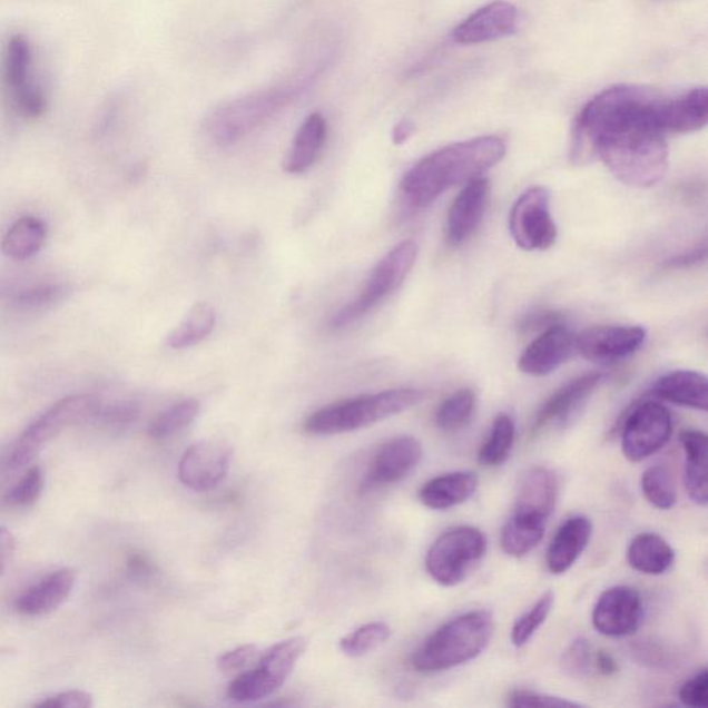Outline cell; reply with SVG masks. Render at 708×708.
Segmentation results:
<instances>
[{
	"instance_id": "cell-1",
	"label": "cell",
	"mask_w": 708,
	"mask_h": 708,
	"mask_svg": "<svg viewBox=\"0 0 708 708\" xmlns=\"http://www.w3.org/2000/svg\"><path fill=\"white\" fill-rule=\"evenodd\" d=\"M663 101L652 89L631 85L603 90L576 119L573 161L586 164L599 157L627 186L658 185L668 168L666 132L659 118Z\"/></svg>"
},
{
	"instance_id": "cell-2",
	"label": "cell",
	"mask_w": 708,
	"mask_h": 708,
	"mask_svg": "<svg viewBox=\"0 0 708 708\" xmlns=\"http://www.w3.org/2000/svg\"><path fill=\"white\" fill-rule=\"evenodd\" d=\"M505 153L504 140L496 136L454 142L416 163L403 177L400 188L413 207H427L451 187L482 177Z\"/></svg>"
},
{
	"instance_id": "cell-3",
	"label": "cell",
	"mask_w": 708,
	"mask_h": 708,
	"mask_svg": "<svg viewBox=\"0 0 708 708\" xmlns=\"http://www.w3.org/2000/svg\"><path fill=\"white\" fill-rule=\"evenodd\" d=\"M494 633L493 614L472 610L445 622L415 650L411 666L419 672H441L475 660Z\"/></svg>"
},
{
	"instance_id": "cell-4",
	"label": "cell",
	"mask_w": 708,
	"mask_h": 708,
	"mask_svg": "<svg viewBox=\"0 0 708 708\" xmlns=\"http://www.w3.org/2000/svg\"><path fill=\"white\" fill-rule=\"evenodd\" d=\"M424 393L414 387H399L374 395L358 396L314 411L305 421L307 433L318 436L354 432L404 413L419 404Z\"/></svg>"
},
{
	"instance_id": "cell-5",
	"label": "cell",
	"mask_w": 708,
	"mask_h": 708,
	"mask_svg": "<svg viewBox=\"0 0 708 708\" xmlns=\"http://www.w3.org/2000/svg\"><path fill=\"white\" fill-rule=\"evenodd\" d=\"M311 78L304 82L285 85V87L255 91L242 99L227 102L210 117L208 129L215 142L228 147L242 140L265 124L267 119L295 101L302 91L311 83Z\"/></svg>"
},
{
	"instance_id": "cell-6",
	"label": "cell",
	"mask_w": 708,
	"mask_h": 708,
	"mask_svg": "<svg viewBox=\"0 0 708 708\" xmlns=\"http://www.w3.org/2000/svg\"><path fill=\"white\" fill-rule=\"evenodd\" d=\"M100 400L91 395H72L59 400L32 422L6 456L9 471H19L30 464L45 444L53 441L67 427L90 421L99 409Z\"/></svg>"
},
{
	"instance_id": "cell-7",
	"label": "cell",
	"mask_w": 708,
	"mask_h": 708,
	"mask_svg": "<svg viewBox=\"0 0 708 708\" xmlns=\"http://www.w3.org/2000/svg\"><path fill=\"white\" fill-rule=\"evenodd\" d=\"M307 638L295 637L274 645L260 655L255 667L237 673L228 685V699L236 704H254L277 692L294 671L307 649Z\"/></svg>"
},
{
	"instance_id": "cell-8",
	"label": "cell",
	"mask_w": 708,
	"mask_h": 708,
	"mask_svg": "<svg viewBox=\"0 0 708 708\" xmlns=\"http://www.w3.org/2000/svg\"><path fill=\"white\" fill-rule=\"evenodd\" d=\"M419 256V245L413 239L396 245L371 272L362 294L345 305L331 318V328L342 330L363 318L382 299L395 291L407 278Z\"/></svg>"
},
{
	"instance_id": "cell-9",
	"label": "cell",
	"mask_w": 708,
	"mask_h": 708,
	"mask_svg": "<svg viewBox=\"0 0 708 708\" xmlns=\"http://www.w3.org/2000/svg\"><path fill=\"white\" fill-rule=\"evenodd\" d=\"M488 540L482 530L459 527L444 531L426 553L425 567L443 587L461 584L486 555Z\"/></svg>"
},
{
	"instance_id": "cell-10",
	"label": "cell",
	"mask_w": 708,
	"mask_h": 708,
	"mask_svg": "<svg viewBox=\"0 0 708 708\" xmlns=\"http://www.w3.org/2000/svg\"><path fill=\"white\" fill-rule=\"evenodd\" d=\"M672 436V419L663 404L647 400L633 405L621 427L622 454L641 462L658 453Z\"/></svg>"
},
{
	"instance_id": "cell-11",
	"label": "cell",
	"mask_w": 708,
	"mask_h": 708,
	"mask_svg": "<svg viewBox=\"0 0 708 708\" xmlns=\"http://www.w3.org/2000/svg\"><path fill=\"white\" fill-rule=\"evenodd\" d=\"M513 242L524 250H547L557 242L558 228L551 214V197L545 187L524 191L510 215Z\"/></svg>"
},
{
	"instance_id": "cell-12",
	"label": "cell",
	"mask_w": 708,
	"mask_h": 708,
	"mask_svg": "<svg viewBox=\"0 0 708 708\" xmlns=\"http://www.w3.org/2000/svg\"><path fill=\"white\" fill-rule=\"evenodd\" d=\"M233 460L232 445L222 441L194 443L181 455L177 475L194 491H208L225 481Z\"/></svg>"
},
{
	"instance_id": "cell-13",
	"label": "cell",
	"mask_w": 708,
	"mask_h": 708,
	"mask_svg": "<svg viewBox=\"0 0 708 708\" xmlns=\"http://www.w3.org/2000/svg\"><path fill=\"white\" fill-rule=\"evenodd\" d=\"M643 620V602L636 588L618 586L609 588L598 598L592 610V625L599 633L609 638L633 636Z\"/></svg>"
},
{
	"instance_id": "cell-14",
	"label": "cell",
	"mask_w": 708,
	"mask_h": 708,
	"mask_svg": "<svg viewBox=\"0 0 708 708\" xmlns=\"http://www.w3.org/2000/svg\"><path fill=\"white\" fill-rule=\"evenodd\" d=\"M422 460V445L413 436L391 439L376 451L360 490L371 491L402 482Z\"/></svg>"
},
{
	"instance_id": "cell-15",
	"label": "cell",
	"mask_w": 708,
	"mask_h": 708,
	"mask_svg": "<svg viewBox=\"0 0 708 708\" xmlns=\"http://www.w3.org/2000/svg\"><path fill=\"white\" fill-rule=\"evenodd\" d=\"M647 340V331L638 325H603L576 336V350L597 363H613L630 357Z\"/></svg>"
},
{
	"instance_id": "cell-16",
	"label": "cell",
	"mask_w": 708,
	"mask_h": 708,
	"mask_svg": "<svg viewBox=\"0 0 708 708\" xmlns=\"http://www.w3.org/2000/svg\"><path fill=\"white\" fill-rule=\"evenodd\" d=\"M577 352L576 335L561 324H553L535 338L519 358L522 373L544 376L567 363Z\"/></svg>"
},
{
	"instance_id": "cell-17",
	"label": "cell",
	"mask_w": 708,
	"mask_h": 708,
	"mask_svg": "<svg viewBox=\"0 0 708 708\" xmlns=\"http://www.w3.org/2000/svg\"><path fill=\"white\" fill-rule=\"evenodd\" d=\"M518 9L504 0H494L472 13L453 32L456 43L493 42L517 31Z\"/></svg>"
},
{
	"instance_id": "cell-18",
	"label": "cell",
	"mask_w": 708,
	"mask_h": 708,
	"mask_svg": "<svg viewBox=\"0 0 708 708\" xmlns=\"http://www.w3.org/2000/svg\"><path fill=\"white\" fill-rule=\"evenodd\" d=\"M601 381L602 374L590 373L563 385L561 390L547 400L539 413H537L533 426H531V435H540L548 426L562 425L572 419L576 411L592 395V392L597 390Z\"/></svg>"
},
{
	"instance_id": "cell-19",
	"label": "cell",
	"mask_w": 708,
	"mask_h": 708,
	"mask_svg": "<svg viewBox=\"0 0 708 708\" xmlns=\"http://www.w3.org/2000/svg\"><path fill=\"white\" fill-rule=\"evenodd\" d=\"M559 483L555 473L544 466H533L519 478L515 513L548 521L555 510Z\"/></svg>"
},
{
	"instance_id": "cell-20",
	"label": "cell",
	"mask_w": 708,
	"mask_h": 708,
	"mask_svg": "<svg viewBox=\"0 0 708 708\" xmlns=\"http://www.w3.org/2000/svg\"><path fill=\"white\" fill-rule=\"evenodd\" d=\"M489 181L478 177L466 183L451 205L448 218V239L451 245H461L476 232L486 210Z\"/></svg>"
},
{
	"instance_id": "cell-21",
	"label": "cell",
	"mask_w": 708,
	"mask_h": 708,
	"mask_svg": "<svg viewBox=\"0 0 708 708\" xmlns=\"http://www.w3.org/2000/svg\"><path fill=\"white\" fill-rule=\"evenodd\" d=\"M77 573L62 568L43 577L17 599L16 608L24 616H45L62 607L76 588Z\"/></svg>"
},
{
	"instance_id": "cell-22",
	"label": "cell",
	"mask_w": 708,
	"mask_h": 708,
	"mask_svg": "<svg viewBox=\"0 0 708 708\" xmlns=\"http://www.w3.org/2000/svg\"><path fill=\"white\" fill-rule=\"evenodd\" d=\"M592 530V522L587 517H572L562 523L548 547V570L555 576L569 572L590 544Z\"/></svg>"
},
{
	"instance_id": "cell-23",
	"label": "cell",
	"mask_w": 708,
	"mask_h": 708,
	"mask_svg": "<svg viewBox=\"0 0 708 708\" xmlns=\"http://www.w3.org/2000/svg\"><path fill=\"white\" fill-rule=\"evenodd\" d=\"M659 118L666 135L692 134L704 129L708 121L707 89L696 88L676 100H665Z\"/></svg>"
},
{
	"instance_id": "cell-24",
	"label": "cell",
	"mask_w": 708,
	"mask_h": 708,
	"mask_svg": "<svg viewBox=\"0 0 708 708\" xmlns=\"http://www.w3.org/2000/svg\"><path fill=\"white\" fill-rule=\"evenodd\" d=\"M479 479L472 472H450L427 481L420 490V501L433 511H448L464 504L476 493Z\"/></svg>"
},
{
	"instance_id": "cell-25",
	"label": "cell",
	"mask_w": 708,
	"mask_h": 708,
	"mask_svg": "<svg viewBox=\"0 0 708 708\" xmlns=\"http://www.w3.org/2000/svg\"><path fill=\"white\" fill-rule=\"evenodd\" d=\"M653 395L665 402L704 411L708 407V385L704 374L696 371H673L656 381Z\"/></svg>"
},
{
	"instance_id": "cell-26",
	"label": "cell",
	"mask_w": 708,
	"mask_h": 708,
	"mask_svg": "<svg viewBox=\"0 0 708 708\" xmlns=\"http://www.w3.org/2000/svg\"><path fill=\"white\" fill-rule=\"evenodd\" d=\"M327 140V121L319 112H313L301 125L291 146L284 169L288 174H304L316 163Z\"/></svg>"
},
{
	"instance_id": "cell-27",
	"label": "cell",
	"mask_w": 708,
	"mask_h": 708,
	"mask_svg": "<svg viewBox=\"0 0 708 708\" xmlns=\"http://www.w3.org/2000/svg\"><path fill=\"white\" fill-rule=\"evenodd\" d=\"M685 456L684 483L689 499L696 505L706 507L707 494V445L708 439L705 432L688 430L679 435Z\"/></svg>"
},
{
	"instance_id": "cell-28",
	"label": "cell",
	"mask_w": 708,
	"mask_h": 708,
	"mask_svg": "<svg viewBox=\"0 0 708 708\" xmlns=\"http://www.w3.org/2000/svg\"><path fill=\"white\" fill-rule=\"evenodd\" d=\"M628 563L639 573L660 576L670 570L676 552L668 542L656 533L633 537L627 551Z\"/></svg>"
},
{
	"instance_id": "cell-29",
	"label": "cell",
	"mask_w": 708,
	"mask_h": 708,
	"mask_svg": "<svg viewBox=\"0 0 708 708\" xmlns=\"http://www.w3.org/2000/svg\"><path fill=\"white\" fill-rule=\"evenodd\" d=\"M48 236L46 225L33 216H24L16 220L4 234L2 239V253L11 259L26 260L37 255L42 249Z\"/></svg>"
},
{
	"instance_id": "cell-30",
	"label": "cell",
	"mask_w": 708,
	"mask_h": 708,
	"mask_svg": "<svg viewBox=\"0 0 708 708\" xmlns=\"http://www.w3.org/2000/svg\"><path fill=\"white\" fill-rule=\"evenodd\" d=\"M545 524L540 519L513 513L501 531L502 551L513 558L527 557L544 539Z\"/></svg>"
},
{
	"instance_id": "cell-31",
	"label": "cell",
	"mask_w": 708,
	"mask_h": 708,
	"mask_svg": "<svg viewBox=\"0 0 708 708\" xmlns=\"http://www.w3.org/2000/svg\"><path fill=\"white\" fill-rule=\"evenodd\" d=\"M216 323L214 307L199 302L191 307L183 322L169 334L167 344L173 350H186L199 344L213 333Z\"/></svg>"
},
{
	"instance_id": "cell-32",
	"label": "cell",
	"mask_w": 708,
	"mask_h": 708,
	"mask_svg": "<svg viewBox=\"0 0 708 708\" xmlns=\"http://www.w3.org/2000/svg\"><path fill=\"white\" fill-rule=\"evenodd\" d=\"M515 443V424L508 414L496 415L493 426H491L488 441L483 443L479 451L478 460L483 466H500L504 464Z\"/></svg>"
},
{
	"instance_id": "cell-33",
	"label": "cell",
	"mask_w": 708,
	"mask_h": 708,
	"mask_svg": "<svg viewBox=\"0 0 708 708\" xmlns=\"http://www.w3.org/2000/svg\"><path fill=\"white\" fill-rule=\"evenodd\" d=\"M199 411H201V403L196 399L183 400V402L176 403L173 407L165 410L159 414L156 420L153 421L150 427H148V435L154 441H167V439L177 435L194 421H196Z\"/></svg>"
},
{
	"instance_id": "cell-34",
	"label": "cell",
	"mask_w": 708,
	"mask_h": 708,
	"mask_svg": "<svg viewBox=\"0 0 708 708\" xmlns=\"http://www.w3.org/2000/svg\"><path fill=\"white\" fill-rule=\"evenodd\" d=\"M475 409V392L464 387L444 400L436 413V424L444 432L460 431L470 424Z\"/></svg>"
},
{
	"instance_id": "cell-35",
	"label": "cell",
	"mask_w": 708,
	"mask_h": 708,
	"mask_svg": "<svg viewBox=\"0 0 708 708\" xmlns=\"http://www.w3.org/2000/svg\"><path fill=\"white\" fill-rule=\"evenodd\" d=\"M641 488L645 499L658 510L668 511L677 504V489L672 473L663 465H653L643 472Z\"/></svg>"
},
{
	"instance_id": "cell-36",
	"label": "cell",
	"mask_w": 708,
	"mask_h": 708,
	"mask_svg": "<svg viewBox=\"0 0 708 708\" xmlns=\"http://www.w3.org/2000/svg\"><path fill=\"white\" fill-rule=\"evenodd\" d=\"M391 627L386 622H368L342 638L341 650L350 658H360L384 645L391 638Z\"/></svg>"
},
{
	"instance_id": "cell-37",
	"label": "cell",
	"mask_w": 708,
	"mask_h": 708,
	"mask_svg": "<svg viewBox=\"0 0 708 708\" xmlns=\"http://www.w3.org/2000/svg\"><path fill=\"white\" fill-rule=\"evenodd\" d=\"M70 288L62 284L37 285L13 295L10 304L20 312H42L65 302Z\"/></svg>"
},
{
	"instance_id": "cell-38",
	"label": "cell",
	"mask_w": 708,
	"mask_h": 708,
	"mask_svg": "<svg viewBox=\"0 0 708 708\" xmlns=\"http://www.w3.org/2000/svg\"><path fill=\"white\" fill-rule=\"evenodd\" d=\"M32 53L30 42L24 37L10 39L6 50V81L13 91L30 83Z\"/></svg>"
},
{
	"instance_id": "cell-39",
	"label": "cell",
	"mask_w": 708,
	"mask_h": 708,
	"mask_svg": "<svg viewBox=\"0 0 708 708\" xmlns=\"http://www.w3.org/2000/svg\"><path fill=\"white\" fill-rule=\"evenodd\" d=\"M555 603V593L547 591L529 612L521 616L512 627L511 641L513 647L522 648L535 636L540 627L544 625Z\"/></svg>"
},
{
	"instance_id": "cell-40",
	"label": "cell",
	"mask_w": 708,
	"mask_h": 708,
	"mask_svg": "<svg viewBox=\"0 0 708 708\" xmlns=\"http://www.w3.org/2000/svg\"><path fill=\"white\" fill-rule=\"evenodd\" d=\"M45 490V473L41 466H31L19 482L3 496V504L11 508H27L41 499Z\"/></svg>"
},
{
	"instance_id": "cell-41",
	"label": "cell",
	"mask_w": 708,
	"mask_h": 708,
	"mask_svg": "<svg viewBox=\"0 0 708 708\" xmlns=\"http://www.w3.org/2000/svg\"><path fill=\"white\" fill-rule=\"evenodd\" d=\"M140 409L135 402L100 403L94 419L95 424L107 431H124L139 419Z\"/></svg>"
},
{
	"instance_id": "cell-42",
	"label": "cell",
	"mask_w": 708,
	"mask_h": 708,
	"mask_svg": "<svg viewBox=\"0 0 708 708\" xmlns=\"http://www.w3.org/2000/svg\"><path fill=\"white\" fill-rule=\"evenodd\" d=\"M596 652L590 641L584 638L576 639L563 653L564 672L577 678L590 676L592 671H596Z\"/></svg>"
},
{
	"instance_id": "cell-43",
	"label": "cell",
	"mask_w": 708,
	"mask_h": 708,
	"mask_svg": "<svg viewBox=\"0 0 708 708\" xmlns=\"http://www.w3.org/2000/svg\"><path fill=\"white\" fill-rule=\"evenodd\" d=\"M507 706L512 708H564L581 707L576 701L558 698V696L535 692L529 689L512 690L507 698Z\"/></svg>"
},
{
	"instance_id": "cell-44",
	"label": "cell",
	"mask_w": 708,
	"mask_h": 708,
	"mask_svg": "<svg viewBox=\"0 0 708 708\" xmlns=\"http://www.w3.org/2000/svg\"><path fill=\"white\" fill-rule=\"evenodd\" d=\"M260 658L259 649L255 645H244L220 656L218 660L219 671L226 676H237V673L248 670L256 665Z\"/></svg>"
},
{
	"instance_id": "cell-45",
	"label": "cell",
	"mask_w": 708,
	"mask_h": 708,
	"mask_svg": "<svg viewBox=\"0 0 708 708\" xmlns=\"http://www.w3.org/2000/svg\"><path fill=\"white\" fill-rule=\"evenodd\" d=\"M17 110L22 117L37 119L42 117L48 108V100L43 91L32 85H26L24 88L13 91Z\"/></svg>"
},
{
	"instance_id": "cell-46",
	"label": "cell",
	"mask_w": 708,
	"mask_h": 708,
	"mask_svg": "<svg viewBox=\"0 0 708 708\" xmlns=\"http://www.w3.org/2000/svg\"><path fill=\"white\" fill-rule=\"evenodd\" d=\"M679 700L684 706L706 708L708 706V672L701 670L679 689Z\"/></svg>"
},
{
	"instance_id": "cell-47",
	"label": "cell",
	"mask_w": 708,
	"mask_h": 708,
	"mask_svg": "<svg viewBox=\"0 0 708 708\" xmlns=\"http://www.w3.org/2000/svg\"><path fill=\"white\" fill-rule=\"evenodd\" d=\"M91 706H94L91 695L78 689L57 694L33 705V707L38 708H89Z\"/></svg>"
},
{
	"instance_id": "cell-48",
	"label": "cell",
	"mask_w": 708,
	"mask_h": 708,
	"mask_svg": "<svg viewBox=\"0 0 708 708\" xmlns=\"http://www.w3.org/2000/svg\"><path fill=\"white\" fill-rule=\"evenodd\" d=\"M17 550V539L8 528L0 527V576L8 569Z\"/></svg>"
},
{
	"instance_id": "cell-49",
	"label": "cell",
	"mask_w": 708,
	"mask_h": 708,
	"mask_svg": "<svg viewBox=\"0 0 708 708\" xmlns=\"http://www.w3.org/2000/svg\"><path fill=\"white\" fill-rule=\"evenodd\" d=\"M596 671L603 677H612L619 672L618 661L607 650H597Z\"/></svg>"
},
{
	"instance_id": "cell-50",
	"label": "cell",
	"mask_w": 708,
	"mask_h": 708,
	"mask_svg": "<svg viewBox=\"0 0 708 708\" xmlns=\"http://www.w3.org/2000/svg\"><path fill=\"white\" fill-rule=\"evenodd\" d=\"M705 258H706V248L704 247V248L695 249L692 250V253L684 254L681 256H677V258L668 260L667 267H671V268L688 267V266L699 264V262L705 260Z\"/></svg>"
},
{
	"instance_id": "cell-51",
	"label": "cell",
	"mask_w": 708,
	"mask_h": 708,
	"mask_svg": "<svg viewBox=\"0 0 708 708\" xmlns=\"http://www.w3.org/2000/svg\"><path fill=\"white\" fill-rule=\"evenodd\" d=\"M415 132V125L409 119H403L400 121L395 128H393L392 140L395 145H404L405 141L410 139Z\"/></svg>"
}]
</instances>
